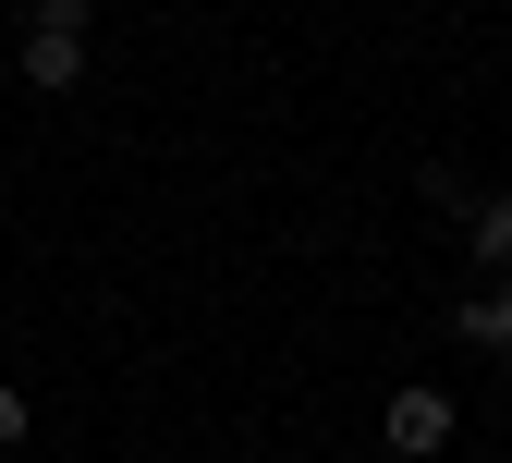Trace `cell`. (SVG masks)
<instances>
[{"label": "cell", "mask_w": 512, "mask_h": 463, "mask_svg": "<svg viewBox=\"0 0 512 463\" xmlns=\"http://www.w3.org/2000/svg\"><path fill=\"white\" fill-rule=\"evenodd\" d=\"M378 439H391L403 463H439V451H452V390H439V378H403L391 403H378Z\"/></svg>", "instance_id": "1"}, {"label": "cell", "mask_w": 512, "mask_h": 463, "mask_svg": "<svg viewBox=\"0 0 512 463\" xmlns=\"http://www.w3.org/2000/svg\"><path fill=\"white\" fill-rule=\"evenodd\" d=\"M452 342H464V354H500V366H512V269H500V281H476V293L452 305Z\"/></svg>", "instance_id": "2"}, {"label": "cell", "mask_w": 512, "mask_h": 463, "mask_svg": "<svg viewBox=\"0 0 512 463\" xmlns=\"http://www.w3.org/2000/svg\"><path fill=\"white\" fill-rule=\"evenodd\" d=\"M13 74H25L37 98H74V86H86V37H37V25H25V61H13Z\"/></svg>", "instance_id": "3"}, {"label": "cell", "mask_w": 512, "mask_h": 463, "mask_svg": "<svg viewBox=\"0 0 512 463\" xmlns=\"http://www.w3.org/2000/svg\"><path fill=\"white\" fill-rule=\"evenodd\" d=\"M464 256H476V269H488V281L512 269V183H488V195H476V208H464Z\"/></svg>", "instance_id": "4"}, {"label": "cell", "mask_w": 512, "mask_h": 463, "mask_svg": "<svg viewBox=\"0 0 512 463\" xmlns=\"http://www.w3.org/2000/svg\"><path fill=\"white\" fill-rule=\"evenodd\" d=\"M25 25H37V37H86V25H98V0H25Z\"/></svg>", "instance_id": "5"}, {"label": "cell", "mask_w": 512, "mask_h": 463, "mask_svg": "<svg viewBox=\"0 0 512 463\" xmlns=\"http://www.w3.org/2000/svg\"><path fill=\"white\" fill-rule=\"evenodd\" d=\"M415 195H427L439 220H464V208H476V183H464V171H415Z\"/></svg>", "instance_id": "6"}, {"label": "cell", "mask_w": 512, "mask_h": 463, "mask_svg": "<svg viewBox=\"0 0 512 463\" xmlns=\"http://www.w3.org/2000/svg\"><path fill=\"white\" fill-rule=\"evenodd\" d=\"M25 427H37V415H25V390L0 378V451H25Z\"/></svg>", "instance_id": "7"}]
</instances>
